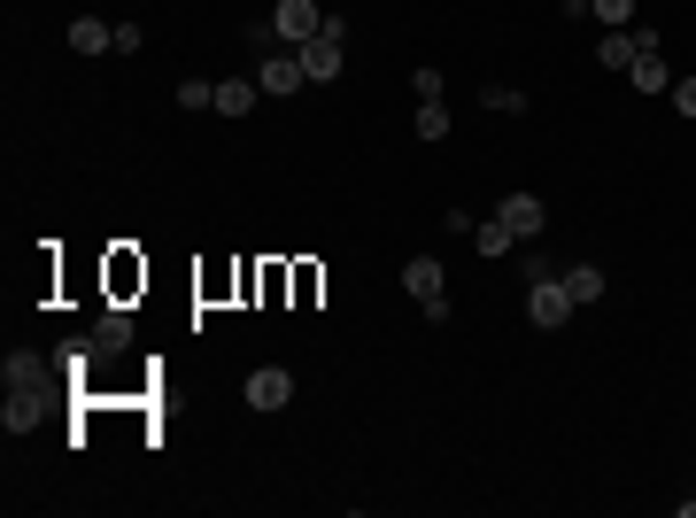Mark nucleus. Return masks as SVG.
Returning <instances> with one entry per match:
<instances>
[{
    "label": "nucleus",
    "mask_w": 696,
    "mask_h": 518,
    "mask_svg": "<svg viewBox=\"0 0 696 518\" xmlns=\"http://www.w3.org/2000/svg\"><path fill=\"white\" fill-rule=\"evenodd\" d=\"M627 78H635V93H674V70H666L658 54H635V62H627Z\"/></svg>",
    "instance_id": "obj_12"
},
{
    "label": "nucleus",
    "mask_w": 696,
    "mask_h": 518,
    "mask_svg": "<svg viewBox=\"0 0 696 518\" xmlns=\"http://www.w3.org/2000/svg\"><path fill=\"white\" fill-rule=\"evenodd\" d=\"M480 101H488V109H511V117H519V109H526V93H511V86H488Z\"/></svg>",
    "instance_id": "obj_21"
},
{
    "label": "nucleus",
    "mask_w": 696,
    "mask_h": 518,
    "mask_svg": "<svg viewBox=\"0 0 696 518\" xmlns=\"http://www.w3.org/2000/svg\"><path fill=\"white\" fill-rule=\"evenodd\" d=\"M271 31H279V47H302V39L326 31V8H318V0H279V8H271Z\"/></svg>",
    "instance_id": "obj_3"
},
{
    "label": "nucleus",
    "mask_w": 696,
    "mask_h": 518,
    "mask_svg": "<svg viewBox=\"0 0 696 518\" xmlns=\"http://www.w3.org/2000/svg\"><path fill=\"white\" fill-rule=\"evenodd\" d=\"M526 318H534L541 333H557V326L573 318V295H565V279H534V295H526Z\"/></svg>",
    "instance_id": "obj_4"
},
{
    "label": "nucleus",
    "mask_w": 696,
    "mask_h": 518,
    "mask_svg": "<svg viewBox=\"0 0 696 518\" xmlns=\"http://www.w3.org/2000/svg\"><path fill=\"white\" fill-rule=\"evenodd\" d=\"M674 109H682V117L696 124V78H674Z\"/></svg>",
    "instance_id": "obj_22"
},
{
    "label": "nucleus",
    "mask_w": 696,
    "mask_h": 518,
    "mask_svg": "<svg viewBox=\"0 0 696 518\" xmlns=\"http://www.w3.org/2000/svg\"><path fill=\"white\" fill-rule=\"evenodd\" d=\"M256 86H264L271 101H287V93H302V86H310V70H302V54H295V47H264Z\"/></svg>",
    "instance_id": "obj_2"
},
{
    "label": "nucleus",
    "mask_w": 696,
    "mask_h": 518,
    "mask_svg": "<svg viewBox=\"0 0 696 518\" xmlns=\"http://www.w3.org/2000/svg\"><path fill=\"white\" fill-rule=\"evenodd\" d=\"M496 217H504V225H511V240H534V232H541V225H549V201H541V193H526V186H511V193H504V209H496Z\"/></svg>",
    "instance_id": "obj_6"
},
{
    "label": "nucleus",
    "mask_w": 696,
    "mask_h": 518,
    "mask_svg": "<svg viewBox=\"0 0 696 518\" xmlns=\"http://www.w3.org/2000/svg\"><path fill=\"white\" fill-rule=\"evenodd\" d=\"M557 279H565V295H573V302H604V263H565Z\"/></svg>",
    "instance_id": "obj_11"
},
{
    "label": "nucleus",
    "mask_w": 696,
    "mask_h": 518,
    "mask_svg": "<svg viewBox=\"0 0 696 518\" xmlns=\"http://www.w3.org/2000/svg\"><path fill=\"white\" fill-rule=\"evenodd\" d=\"M410 93H418V101H441V70H434V62H418V78H410Z\"/></svg>",
    "instance_id": "obj_20"
},
{
    "label": "nucleus",
    "mask_w": 696,
    "mask_h": 518,
    "mask_svg": "<svg viewBox=\"0 0 696 518\" xmlns=\"http://www.w3.org/2000/svg\"><path fill=\"white\" fill-rule=\"evenodd\" d=\"M596 62H604V70H627V62H635V23H627V31H604V39H596Z\"/></svg>",
    "instance_id": "obj_14"
},
{
    "label": "nucleus",
    "mask_w": 696,
    "mask_h": 518,
    "mask_svg": "<svg viewBox=\"0 0 696 518\" xmlns=\"http://www.w3.org/2000/svg\"><path fill=\"white\" fill-rule=\"evenodd\" d=\"M248 410H287L295 402V371H279V363H264V371H248Z\"/></svg>",
    "instance_id": "obj_5"
},
{
    "label": "nucleus",
    "mask_w": 696,
    "mask_h": 518,
    "mask_svg": "<svg viewBox=\"0 0 696 518\" xmlns=\"http://www.w3.org/2000/svg\"><path fill=\"white\" fill-rule=\"evenodd\" d=\"M402 295H410L434 326H449V271H441L434 256H410V263H402Z\"/></svg>",
    "instance_id": "obj_1"
},
{
    "label": "nucleus",
    "mask_w": 696,
    "mask_h": 518,
    "mask_svg": "<svg viewBox=\"0 0 696 518\" xmlns=\"http://www.w3.org/2000/svg\"><path fill=\"white\" fill-rule=\"evenodd\" d=\"M596 23H604V31H627V23H635V0H596Z\"/></svg>",
    "instance_id": "obj_19"
},
{
    "label": "nucleus",
    "mask_w": 696,
    "mask_h": 518,
    "mask_svg": "<svg viewBox=\"0 0 696 518\" xmlns=\"http://www.w3.org/2000/svg\"><path fill=\"white\" fill-rule=\"evenodd\" d=\"M410 132H418V140H449V109H441V101H418Z\"/></svg>",
    "instance_id": "obj_16"
},
{
    "label": "nucleus",
    "mask_w": 696,
    "mask_h": 518,
    "mask_svg": "<svg viewBox=\"0 0 696 518\" xmlns=\"http://www.w3.org/2000/svg\"><path fill=\"white\" fill-rule=\"evenodd\" d=\"M295 54H302V70H310V86H334V78L348 70V62H341V39H326V31H318V39H302Z\"/></svg>",
    "instance_id": "obj_7"
},
{
    "label": "nucleus",
    "mask_w": 696,
    "mask_h": 518,
    "mask_svg": "<svg viewBox=\"0 0 696 518\" xmlns=\"http://www.w3.org/2000/svg\"><path fill=\"white\" fill-rule=\"evenodd\" d=\"M70 47H78V54H117V23L78 16V23H70Z\"/></svg>",
    "instance_id": "obj_9"
},
{
    "label": "nucleus",
    "mask_w": 696,
    "mask_h": 518,
    "mask_svg": "<svg viewBox=\"0 0 696 518\" xmlns=\"http://www.w3.org/2000/svg\"><path fill=\"white\" fill-rule=\"evenodd\" d=\"M0 426H8V434H31V426H39V395H16V387H8V402H0Z\"/></svg>",
    "instance_id": "obj_15"
},
{
    "label": "nucleus",
    "mask_w": 696,
    "mask_h": 518,
    "mask_svg": "<svg viewBox=\"0 0 696 518\" xmlns=\"http://www.w3.org/2000/svg\"><path fill=\"white\" fill-rule=\"evenodd\" d=\"M0 371H8V387H16V395H39V387H47V356H31V348H16Z\"/></svg>",
    "instance_id": "obj_10"
},
{
    "label": "nucleus",
    "mask_w": 696,
    "mask_h": 518,
    "mask_svg": "<svg viewBox=\"0 0 696 518\" xmlns=\"http://www.w3.org/2000/svg\"><path fill=\"white\" fill-rule=\"evenodd\" d=\"M256 109V78H217V117H248Z\"/></svg>",
    "instance_id": "obj_13"
},
{
    "label": "nucleus",
    "mask_w": 696,
    "mask_h": 518,
    "mask_svg": "<svg viewBox=\"0 0 696 518\" xmlns=\"http://www.w3.org/2000/svg\"><path fill=\"white\" fill-rule=\"evenodd\" d=\"M473 248H480V256H511V225H504V217L473 225Z\"/></svg>",
    "instance_id": "obj_17"
},
{
    "label": "nucleus",
    "mask_w": 696,
    "mask_h": 518,
    "mask_svg": "<svg viewBox=\"0 0 696 518\" xmlns=\"http://www.w3.org/2000/svg\"><path fill=\"white\" fill-rule=\"evenodd\" d=\"M93 348H101V356H125V348H132V310H101V318H93Z\"/></svg>",
    "instance_id": "obj_8"
},
{
    "label": "nucleus",
    "mask_w": 696,
    "mask_h": 518,
    "mask_svg": "<svg viewBox=\"0 0 696 518\" xmlns=\"http://www.w3.org/2000/svg\"><path fill=\"white\" fill-rule=\"evenodd\" d=\"M178 109H193V117L217 109V86H209V78H186V86H178Z\"/></svg>",
    "instance_id": "obj_18"
}]
</instances>
